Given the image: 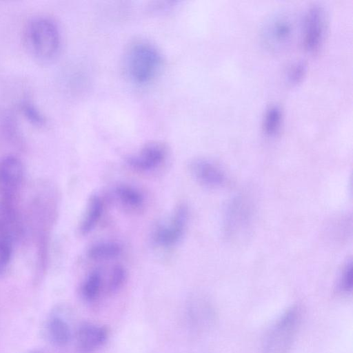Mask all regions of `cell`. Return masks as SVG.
I'll return each mask as SVG.
<instances>
[{"instance_id":"1","label":"cell","mask_w":353,"mask_h":353,"mask_svg":"<svg viewBox=\"0 0 353 353\" xmlns=\"http://www.w3.org/2000/svg\"><path fill=\"white\" fill-rule=\"evenodd\" d=\"M303 19L291 9H283L271 14L263 23L261 37L265 47L274 52L289 48L301 34Z\"/></svg>"},{"instance_id":"2","label":"cell","mask_w":353,"mask_h":353,"mask_svg":"<svg viewBox=\"0 0 353 353\" xmlns=\"http://www.w3.org/2000/svg\"><path fill=\"white\" fill-rule=\"evenodd\" d=\"M23 41L28 52L40 61H50L58 54L61 35L56 23L46 17L32 19L25 27Z\"/></svg>"},{"instance_id":"3","label":"cell","mask_w":353,"mask_h":353,"mask_svg":"<svg viewBox=\"0 0 353 353\" xmlns=\"http://www.w3.org/2000/svg\"><path fill=\"white\" fill-rule=\"evenodd\" d=\"M161 61V56L154 46L145 41L135 42L126 53L127 74L134 83L145 84L154 78Z\"/></svg>"},{"instance_id":"4","label":"cell","mask_w":353,"mask_h":353,"mask_svg":"<svg viewBox=\"0 0 353 353\" xmlns=\"http://www.w3.org/2000/svg\"><path fill=\"white\" fill-rule=\"evenodd\" d=\"M300 321L298 307H292L282 314L265 337L263 353H287L294 342Z\"/></svg>"},{"instance_id":"5","label":"cell","mask_w":353,"mask_h":353,"mask_svg":"<svg viewBox=\"0 0 353 353\" xmlns=\"http://www.w3.org/2000/svg\"><path fill=\"white\" fill-rule=\"evenodd\" d=\"M188 215L186 205H179L170 219L155 228L152 236L154 243L163 247L176 244L183 235Z\"/></svg>"},{"instance_id":"6","label":"cell","mask_w":353,"mask_h":353,"mask_svg":"<svg viewBox=\"0 0 353 353\" xmlns=\"http://www.w3.org/2000/svg\"><path fill=\"white\" fill-rule=\"evenodd\" d=\"M325 28V13L322 7L313 6L303 19L302 40L305 50H315L320 45Z\"/></svg>"},{"instance_id":"7","label":"cell","mask_w":353,"mask_h":353,"mask_svg":"<svg viewBox=\"0 0 353 353\" xmlns=\"http://www.w3.org/2000/svg\"><path fill=\"white\" fill-rule=\"evenodd\" d=\"M248 201L245 198L239 196L228 205L225 230L230 236L243 234L249 227L252 212Z\"/></svg>"},{"instance_id":"8","label":"cell","mask_w":353,"mask_h":353,"mask_svg":"<svg viewBox=\"0 0 353 353\" xmlns=\"http://www.w3.org/2000/svg\"><path fill=\"white\" fill-rule=\"evenodd\" d=\"M23 176L21 161L13 156L0 160V193L8 201L19 188Z\"/></svg>"},{"instance_id":"9","label":"cell","mask_w":353,"mask_h":353,"mask_svg":"<svg viewBox=\"0 0 353 353\" xmlns=\"http://www.w3.org/2000/svg\"><path fill=\"white\" fill-rule=\"evenodd\" d=\"M165 147L157 142L146 144L138 152L126 158L127 164L139 171H150L158 168L165 160Z\"/></svg>"},{"instance_id":"10","label":"cell","mask_w":353,"mask_h":353,"mask_svg":"<svg viewBox=\"0 0 353 353\" xmlns=\"http://www.w3.org/2000/svg\"><path fill=\"white\" fill-rule=\"evenodd\" d=\"M108 336V329L89 322L81 323L76 334L79 353H92L103 345Z\"/></svg>"},{"instance_id":"11","label":"cell","mask_w":353,"mask_h":353,"mask_svg":"<svg viewBox=\"0 0 353 353\" xmlns=\"http://www.w3.org/2000/svg\"><path fill=\"white\" fill-rule=\"evenodd\" d=\"M190 168L194 177L206 186L219 187L225 182L223 170L208 159H196L190 163Z\"/></svg>"},{"instance_id":"12","label":"cell","mask_w":353,"mask_h":353,"mask_svg":"<svg viewBox=\"0 0 353 353\" xmlns=\"http://www.w3.org/2000/svg\"><path fill=\"white\" fill-rule=\"evenodd\" d=\"M103 212V202L97 194L92 195L89 199L85 213L80 224L82 234H87L96 226Z\"/></svg>"},{"instance_id":"13","label":"cell","mask_w":353,"mask_h":353,"mask_svg":"<svg viewBox=\"0 0 353 353\" xmlns=\"http://www.w3.org/2000/svg\"><path fill=\"white\" fill-rule=\"evenodd\" d=\"M114 194L120 203L132 209L141 208L144 203L143 194L129 185H117L114 189Z\"/></svg>"},{"instance_id":"14","label":"cell","mask_w":353,"mask_h":353,"mask_svg":"<svg viewBox=\"0 0 353 353\" xmlns=\"http://www.w3.org/2000/svg\"><path fill=\"white\" fill-rule=\"evenodd\" d=\"M121 250V246L117 243L103 242L90 246L87 254L92 259L101 260L117 257Z\"/></svg>"},{"instance_id":"15","label":"cell","mask_w":353,"mask_h":353,"mask_svg":"<svg viewBox=\"0 0 353 353\" xmlns=\"http://www.w3.org/2000/svg\"><path fill=\"white\" fill-rule=\"evenodd\" d=\"M49 332L54 343L57 345L64 346L70 340V330L68 323L60 317H53L49 323Z\"/></svg>"},{"instance_id":"16","label":"cell","mask_w":353,"mask_h":353,"mask_svg":"<svg viewBox=\"0 0 353 353\" xmlns=\"http://www.w3.org/2000/svg\"><path fill=\"white\" fill-rule=\"evenodd\" d=\"M102 282L101 273L99 270L92 271L86 277L81 287V294L83 298L92 301L99 294Z\"/></svg>"},{"instance_id":"17","label":"cell","mask_w":353,"mask_h":353,"mask_svg":"<svg viewBox=\"0 0 353 353\" xmlns=\"http://www.w3.org/2000/svg\"><path fill=\"white\" fill-rule=\"evenodd\" d=\"M281 119V110L278 106L272 105L265 112L263 128L268 135L274 134L279 130Z\"/></svg>"},{"instance_id":"18","label":"cell","mask_w":353,"mask_h":353,"mask_svg":"<svg viewBox=\"0 0 353 353\" xmlns=\"http://www.w3.org/2000/svg\"><path fill=\"white\" fill-rule=\"evenodd\" d=\"M21 111L26 119L32 125L41 127L46 124L44 115L32 103L27 101L22 103Z\"/></svg>"},{"instance_id":"19","label":"cell","mask_w":353,"mask_h":353,"mask_svg":"<svg viewBox=\"0 0 353 353\" xmlns=\"http://www.w3.org/2000/svg\"><path fill=\"white\" fill-rule=\"evenodd\" d=\"M126 272L121 265H115L110 273L108 283V291L110 293L117 292L124 283Z\"/></svg>"},{"instance_id":"20","label":"cell","mask_w":353,"mask_h":353,"mask_svg":"<svg viewBox=\"0 0 353 353\" xmlns=\"http://www.w3.org/2000/svg\"><path fill=\"white\" fill-rule=\"evenodd\" d=\"M306 64L303 61L294 63L287 72V81L290 85H295L300 82L306 72Z\"/></svg>"},{"instance_id":"21","label":"cell","mask_w":353,"mask_h":353,"mask_svg":"<svg viewBox=\"0 0 353 353\" xmlns=\"http://www.w3.org/2000/svg\"><path fill=\"white\" fill-rule=\"evenodd\" d=\"M352 288V265L349 261L344 266L339 281V289L343 293H350Z\"/></svg>"},{"instance_id":"22","label":"cell","mask_w":353,"mask_h":353,"mask_svg":"<svg viewBox=\"0 0 353 353\" xmlns=\"http://www.w3.org/2000/svg\"><path fill=\"white\" fill-rule=\"evenodd\" d=\"M11 258L10 237L0 235V272L7 267Z\"/></svg>"}]
</instances>
